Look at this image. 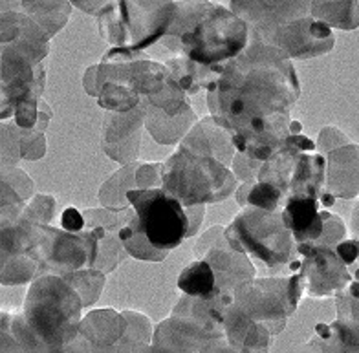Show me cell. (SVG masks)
<instances>
[{
  "label": "cell",
  "mask_w": 359,
  "mask_h": 353,
  "mask_svg": "<svg viewBox=\"0 0 359 353\" xmlns=\"http://www.w3.org/2000/svg\"><path fill=\"white\" fill-rule=\"evenodd\" d=\"M125 319H127V331L121 340V344L128 342H147L152 344V326L149 317L137 311H123Z\"/></svg>",
  "instance_id": "ffe728a7"
},
{
  "label": "cell",
  "mask_w": 359,
  "mask_h": 353,
  "mask_svg": "<svg viewBox=\"0 0 359 353\" xmlns=\"http://www.w3.org/2000/svg\"><path fill=\"white\" fill-rule=\"evenodd\" d=\"M301 273L310 297L321 298L336 295L352 280L350 265H358L359 240L346 238L339 244H299Z\"/></svg>",
  "instance_id": "9c48e42d"
},
{
  "label": "cell",
  "mask_w": 359,
  "mask_h": 353,
  "mask_svg": "<svg viewBox=\"0 0 359 353\" xmlns=\"http://www.w3.org/2000/svg\"><path fill=\"white\" fill-rule=\"evenodd\" d=\"M310 15L330 29L350 32L359 26V2H312Z\"/></svg>",
  "instance_id": "e0dca14e"
},
{
  "label": "cell",
  "mask_w": 359,
  "mask_h": 353,
  "mask_svg": "<svg viewBox=\"0 0 359 353\" xmlns=\"http://www.w3.org/2000/svg\"><path fill=\"white\" fill-rule=\"evenodd\" d=\"M236 200L242 207H255L268 212H279L286 202L283 191L266 181L244 184L236 191Z\"/></svg>",
  "instance_id": "ac0fdd59"
},
{
  "label": "cell",
  "mask_w": 359,
  "mask_h": 353,
  "mask_svg": "<svg viewBox=\"0 0 359 353\" xmlns=\"http://www.w3.org/2000/svg\"><path fill=\"white\" fill-rule=\"evenodd\" d=\"M304 293L306 282L301 269H297L290 277L241 284L233 293V306L255 324L264 326L277 335L284 330L286 319L297 310Z\"/></svg>",
  "instance_id": "ba28073f"
},
{
  "label": "cell",
  "mask_w": 359,
  "mask_h": 353,
  "mask_svg": "<svg viewBox=\"0 0 359 353\" xmlns=\"http://www.w3.org/2000/svg\"><path fill=\"white\" fill-rule=\"evenodd\" d=\"M118 353H156V349L152 348V344L128 342V344H121Z\"/></svg>",
  "instance_id": "603a6c76"
},
{
  "label": "cell",
  "mask_w": 359,
  "mask_h": 353,
  "mask_svg": "<svg viewBox=\"0 0 359 353\" xmlns=\"http://www.w3.org/2000/svg\"><path fill=\"white\" fill-rule=\"evenodd\" d=\"M248 22L211 2L180 4L165 35V46L200 68L222 74L248 48Z\"/></svg>",
  "instance_id": "7a4b0ae2"
},
{
  "label": "cell",
  "mask_w": 359,
  "mask_h": 353,
  "mask_svg": "<svg viewBox=\"0 0 359 353\" xmlns=\"http://www.w3.org/2000/svg\"><path fill=\"white\" fill-rule=\"evenodd\" d=\"M178 289L184 293V297L200 298V300H211V298L218 297L213 268L203 258L191 262L180 273Z\"/></svg>",
  "instance_id": "2e32d148"
},
{
  "label": "cell",
  "mask_w": 359,
  "mask_h": 353,
  "mask_svg": "<svg viewBox=\"0 0 359 353\" xmlns=\"http://www.w3.org/2000/svg\"><path fill=\"white\" fill-rule=\"evenodd\" d=\"M350 229H352V238L359 240V196L355 202V207L352 211V220H350Z\"/></svg>",
  "instance_id": "cb8c5ba5"
},
{
  "label": "cell",
  "mask_w": 359,
  "mask_h": 353,
  "mask_svg": "<svg viewBox=\"0 0 359 353\" xmlns=\"http://www.w3.org/2000/svg\"><path fill=\"white\" fill-rule=\"evenodd\" d=\"M262 41L284 52L290 59L303 61L332 52L336 43L332 29L321 20L313 19L310 13L283 24Z\"/></svg>",
  "instance_id": "30bf717a"
},
{
  "label": "cell",
  "mask_w": 359,
  "mask_h": 353,
  "mask_svg": "<svg viewBox=\"0 0 359 353\" xmlns=\"http://www.w3.org/2000/svg\"><path fill=\"white\" fill-rule=\"evenodd\" d=\"M325 194L332 200H352L359 196V145L337 146L326 154Z\"/></svg>",
  "instance_id": "7c38bea8"
},
{
  "label": "cell",
  "mask_w": 359,
  "mask_h": 353,
  "mask_svg": "<svg viewBox=\"0 0 359 353\" xmlns=\"http://www.w3.org/2000/svg\"><path fill=\"white\" fill-rule=\"evenodd\" d=\"M323 205L312 196H290L284 202L280 214L286 229L292 233L293 240L299 244L316 242L325 231Z\"/></svg>",
  "instance_id": "4fadbf2b"
},
{
  "label": "cell",
  "mask_w": 359,
  "mask_h": 353,
  "mask_svg": "<svg viewBox=\"0 0 359 353\" xmlns=\"http://www.w3.org/2000/svg\"><path fill=\"white\" fill-rule=\"evenodd\" d=\"M125 198L136 214V229L160 253L169 254L193 236V221L184 203L161 187L130 188Z\"/></svg>",
  "instance_id": "8992f818"
},
{
  "label": "cell",
  "mask_w": 359,
  "mask_h": 353,
  "mask_svg": "<svg viewBox=\"0 0 359 353\" xmlns=\"http://www.w3.org/2000/svg\"><path fill=\"white\" fill-rule=\"evenodd\" d=\"M127 331V319L123 311L112 307L90 311L81 320L76 339L65 346L67 353H118Z\"/></svg>",
  "instance_id": "8fae6325"
},
{
  "label": "cell",
  "mask_w": 359,
  "mask_h": 353,
  "mask_svg": "<svg viewBox=\"0 0 359 353\" xmlns=\"http://www.w3.org/2000/svg\"><path fill=\"white\" fill-rule=\"evenodd\" d=\"M61 221H62V229L68 233H77L85 227V220H83V216H81V212H77L76 209H72V207L65 211Z\"/></svg>",
  "instance_id": "7402d4cb"
},
{
  "label": "cell",
  "mask_w": 359,
  "mask_h": 353,
  "mask_svg": "<svg viewBox=\"0 0 359 353\" xmlns=\"http://www.w3.org/2000/svg\"><path fill=\"white\" fill-rule=\"evenodd\" d=\"M65 280L70 284L77 293H79L83 306H92L100 298L101 287H103L104 273L97 269H88V271H76V273L65 275Z\"/></svg>",
  "instance_id": "d6986e66"
},
{
  "label": "cell",
  "mask_w": 359,
  "mask_h": 353,
  "mask_svg": "<svg viewBox=\"0 0 359 353\" xmlns=\"http://www.w3.org/2000/svg\"><path fill=\"white\" fill-rule=\"evenodd\" d=\"M235 187V176L220 161L193 154L184 146L161 165V188L184 203V207L224 200Z\"/></svg>",
  "instance_id": "277c9868"
},
{
  "label": "cell",
  "mask_w": 359,
  "mask_h": 353,
  "mask_svg": "<svg viewBox=\"0 0 359 353\" xmlns=\"http://www.w3.org/2000/svg\"><path fill=\"white\" fill-rule=\"evenodd\" d=\"M213 119L231 136H248L288 116L301 95L290 57L253 32L251 44L208 86Z\"/></svg>",
  "instance_id": "6da1fadb"
},
{
  "label": "cell",
  "mask_w": 359,
  "mask_h": 353,
  "mask_svg": "<svg viewBox=\"0 0 359 353\" xmlns=\"http://www.w3.org/2000/svg\"><path fill=\"white\" fill-rule=\"evenodd\" d=\"M83 307L79 293L65 278L44 275L29 287L20 315L39 342L61 349L76 339Z\"/></svg>",
  "instance_id": "3957f363"
},
{
  "label": "cell",
  "mask_w": 359,
  "mask_h": 353,
  "mask_svg": "<svg viewBox=\"0 0 359 353\" xmlns=\"http://www.w3.org/2000/svg\"><path fill=\"white\" fill-rule=\"evenodd\" d=\"M350 139L341 132L336 127H325L319 134V141L316 143V148L319 154H328L330 151L337 148V146L348 145Z\"/></svg>",
  "instance_id": "44dd1931"
},
{
  "label": "cell",
  "mask_w": 359,
  "mask_h": 353,
  "mask_svg": "<svg viewBox=\"0 0 359 353\" xmlns=\"http://www.w3.org/2000/svg\"><path fill=\"white\" fill-rule=\"evenodd\" d=\"M337 317L326 330L343 346H359V268L352 271V280L336 293Z\"/></svg>",
  "instance_id": "5bb4252c"
},
{
  "label": "cell",
  "mask_w": 359,
  "mask_h": 353,
  "mask_svg": "<svg viewBox=\"0 0 359 353\" xmlns=\"http://www.w3.org/2000/svg\"><path fill=\"white\" fill-rule=\"evenodd\" d=\"M178 4H107L97 15L101 35L119 50H143L167 35Z\"/></svg>",
  "instance_id": "52a82bcc"
},
{
  "label": "cell",
  "mask_w": 359,
  "mask_h": 353,
  "mask_svg": "<svg viewBox=\"0 0 359 353\" xmlns=\"http://www.w3.org/2000/svg\"><path fill=\"white\" fill-rule=\"evenodd\" d=\"M224 235L233 249L253 254L268 268L290 265L297 260V242L284 226L280 211L244 207Z\"/></svg>",
  "instance_id": "5b68a950"
},
{
  "label": "cell",
  "mask_w": 359,
  "mask_h": 353,
  "mask_svg": "<svg viewBox=\"0 0 359 353\" xmlns=\"http://www.w3.org/2000/svg\"><path fill=\"white\" fill-rule=\"evenodd\" d=\"M358 265H359V256H358Z\"/></svg>",
  "instance_id": "d4e9b609"
},
{
  "label": "cell",
  "mask_w": 359,
  "mask_h": 353,
  "mask_svg": "<svg viewBox=\"0 0 359 353\" xmlns=\"http://www.w3.org/2000/svg\"><path fill=\"white\" fill-rule=\"evenodd\" d=\"M184 148L191 151L193 154L209 155L220 163L231 161L233 154V139L231 134L226 128L220 127L213 118H205L194 125V128L187 134L182 145Z\"/></svg>",
  "instance_id": "9a60e30c"
}]
</instances>
